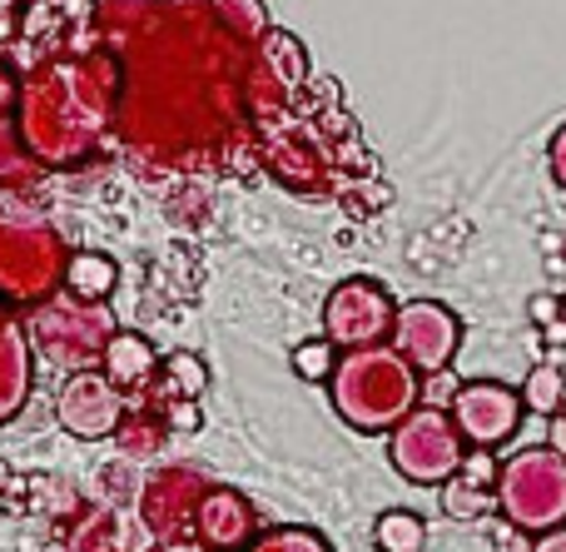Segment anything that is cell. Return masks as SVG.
<instances>
[{
  "label": "cell",
  "mask_w": 566,
  "mask_h": 552,
  "mask_svg": "<svg viewBox=\"0 0 566 552\" xmlns=\"http://www.w3.org/2000/svg\"><path fill=\"white\" fill-rule=\"evenodd\" d=\"M244 100V45L214 20L209 0H165L135 25L119 65V129L135 149L179 159L214 145Z\"/></svg>",
  "instance_id": "1"
},
{
  "label": "cell",
  "mask_w": 566,
  "mask_h": 552,
  "mask_svg": "<svg viewBox=\"0 0 566 552\" xmlns=\"http://www.w3.org/2000/svg\"><path fill=\"white\" fill-rule=\"evenodd\" d=\"M119 110V65L109 55L50 60L20 80L15 129L35 165L70 169L105 139Z\"/></svg>",
  "instance_id": "2"
},
{
  "label": "cell",
  "mask_w": 566,
  "mask_h": 552,
  "mask_svg": "<svg viewBox=\"0 0 566 552\" xmlns=\"http://www.w3.org/2000/svg\"><path fill=\"white\" fill-rule=\"evenodd\" d=\"M328 394L348 428H358V434H392L418 408L422 374L392 344L348 348V354H338Z\"/></svg>",
  "instance_id": "3"
},
{
  "label": "cell",
  "mask_w": 566,
  "mask_h": 552,
  "mask_svg": "<svg viewBox=\"0 0 566 552\" xmlns=\"http://www.w3.org/2000/svg\"><path fill=\"white\" fill-rule=\"evenodd\" d=\"M497 508L522 533L566 523V458L557 448H517L497 468Z\"/></svg>",
  "instance_id": "4"
},
{
  "label": "cell",
  "mask_w": 566,
  "mask_h": 552,
  "mask_svg": "<svg viewBox=\"0 0 566 552\" xmlns=\"http://www.w3.org/2000/svg\"><path fill=\"white\" fill-rule=\"evenodd\" d=\"M65 244L45 219L0 225V304H45L65 279Z\"/></svg>",
  "instance_id": "5"
},
{
  "label": "cell",
  "mask_w": 566,
  "mask_h": 552,
  "mask_svg": "<svg viewBox=\"0 0 566 552\" xmlns=\"http://www.w3.org/2000/svg\"><path fill=\"white\" fill-rule=\"evenodd\" d=\"M25 334L50 364H65L80 374L105 354L115 319H109L105 304H85L75 294H50L45 304H35V319L25 324Z\"/></svg>",
  "instance_id": "6"
},
{
  "label": "cell",
  "mask_w": 566,
  "mask_h": 552,
  "mask_svg": "<svg viewBox=\"0 0 566 552\" xmlns=\"http://www.w3.org/2000/svg\"><path fill=\"white\" fill-rule=\"evenodd\" d=\"M388 458L408 483H448L468 458L458 424L448 408H412L398 428L388 434Z\"/></svg>",
  "instance_id": "7"
},
{
  "label": "cell",
  "mask_w": 566,
  "mask_h": 552,
  "mask_svg": "<svg viewBox=\"0 0 566 552\" xmlns=\"http://www.w3.org/2000/svg\"><path fill=\"white\" fill-rule=\"evenodd\" d=\"M392 314L398 304L388 299V289L373 279H343L323 304V339L333 348H373L392 334Z\"/></svg>",
  "instance_id": "8"
},
{
  "label": "cell",
  "mask_w": 566,
  "mask_h": 552,
  "mask_svg": "<svg viewBox=\"0 0 566 552\" xmlns=\"http://www.w3.org/2000/svg\"><path fill=\"white\" fill-rule=\"evenodd\" d=\"M388 339L418 374H442L462 344V324L448 304H438V299H412V304H402L398 314H392Z\"/></svg>",
  "instance_id": "9"
},
{
  "label": "cell",
  "mask_w": 566,
  "mask_h": 552,
  "mask_svg": "<svg viewBox=\"0 0 566 552\" xmlns=\"http://www.w3.org/2000/svg\"><path fill=\"white\" fill-rule=\"evenodd\" d=\"M452 424H458L462 444L472 448H497L507 444L512 434H517L522 424V394L507 384H492V378H482V384H462L458 394H452L448 404Z\"/></svg>",
  "instance_id": "10"
},
{
  "label": "cell",
  "mask_w": 566,
  "mask_h": 552,
  "mask_svg": "<svg viewBox=\"0 0 566 552\" xmlns=\"http://www.w3.org/2000/svg\"><path fill=\"white\" fill-rule=\"evenodd\" d=\"M55 418H60V428L75 438H109L119 428V418H125V398H119V388L109 384L105 374L80 368V374H70L65 388H60Z\"/></svg>",
  "instance_id": "11"
},
{
  "label": "cell",
  "mask_w": 566,
  "mask_h": 552,
  "mask_svg": "<svg viewBox=\"0 0 566 552\" xmlns=\"http://www.w3.org/2000/svg\"><path fill=\"white\" fill-rule=\"evenodd\" d=\"M195 533L205 548L214 552H234V548H249L254 543V508H249L244 493H234V488H214V493H205L195 503Z\"/></svg>",
  "instance_id": "12"
},
{
  "label": "cell",
  "mask_w": 566,
  "mask_h": 552,
  "mask_svg": "<svg viewBox=\"0 0 566 552\" xmlns=\"http://www.w3.org/2000/svg\"><path fill=\"white\" fill-rule=\"evenodd\" d=\"M30 398V334L10 304H0V424L15 418Z\"/></svg>",
  "instance_id": "13"
},
{
  "label": "cell",
  "mask_w": 566,
  "mask_h": 552,
  "mask_svg": "<svg viewBox=\"0 0 566 552\" xmlns=\"http://www.w3.org/2000/svg\"><path fill=\"white\" fill-rule=\"evenodd\" d=\"M99 364H105V378L115 388H139L159 368V358H155V344H149L145 334L115 329V334H109V344H105V354H99Z\"/></svg>",
  "instance_id": "14"
},
{
  "label": "cell",
  "mask_w": 566,
  "mask_h": 552,
  "mask_svg": "<svg viewBox=\"0 0 566 552\" xmlns=\"http://www.w3.org/2000/svg\"><path fill=\"white\" fill-rule=\"evenodd\" d=\"M115 284H119V264L109 254H99V249H80V254L65 259V279H60L65 294L85 299V304H105L115 294Z\"/></svg>",
  "instance_id": "15"
},
{
  "label": "cell",
  "mask_w": 566,
  "mask_h": 552,
  "mask_svg": "<svg viewBox=\"0 0 566 552\" xmlns=\"http://www.w3.org/2000/svg\"><path fill=\"white\" fill-rule=\"evenodd\" d=\"M254 60L279 80L283 90H289V95L303 85V80H308V50H303V40L289 35V30L269 25V35L254 45Z\"/></svg>",
  "instance_id": "16"
},
{
  "label": "cell",
  "mask_w": 566,
  "mask_h": 552,
  "mask_svg": "<svg viewBox=\"0 0 566 552\" xmlns=\"http://www.w3.org/2000/svg\"><path fill=\"white\" fill-rule=\"evenodd\" d=\"M214 20L239 40V45H259L269 35V6L264 0H209Z\"/></svg>",
  "instance_id": "17"
},
{
  "label": "cell",
  "mask_w": 566,
  "mask_h": 552,
  "mask_svg": "<svg viewBox=\"0 0 566 552\" xmlns=\"http://www.w3.org/2000/svg\"><path fill=\"white\" fill-rule=\"evenodd\" d=\"M373 543L378 552H422L428 548V528H422L418 513H402V508H388L373 528Z\"/></svg>",
  "instance_id": "18"
},
{
  "label": "cell",
  "mask_w": 566,
  "mask_h": 552,
  "mask_svg": "<svg viewBox=\"0 0 566 552\" xmlns=\"http://www.w3.org/2000/svg\"><path fill=\"white\" fill-rule=\"evenodd\" d=\"M522 408H532V414H562L566 408V374L552 364H537L527 378H522Z\"/></svg>",
  "instance_id": "19"
},
{
  "label": "cell",
  "mask_w": 566,
  "mask_h": 552,
  "mask_svg": "<svg viewBox=\"0 0 566 552\" xmlns=\"http://www.w3.org/2000/svg\"><path fill=\"white\" fill-rule=\"evenodd\" d=\"M333 368H338V348H333L328 339H303V344L293 348V374H298L303 384H328Z\"/></svg>",
  "instance_id": "20"
},
{
  "label": "cell",
  "mask_w": 566,
  "mask_h": 552,
  "mask_svg": "<svg viewBox=\"0 0 566 552\" xmlns=\"http://www.w3.org/2000/svg\"><path fill=\"white\" fill-rule=\"evenodd\" d=\"M35 169V159H30V149L20 145V129L15 119L0 110V179H10V185H20V179Z\"/></svg>",
  "instance_id": "21"
},
{
  "label": "cell",
  "mask_w": 566,
  "mask_h": 552,
  "mask_svg": "<svg viewBox=\"0 0 566 552\" xmlns=\"http://www.w3.org/2000/svg\"><path fill=\"white\" fill-rule=\"evenodd\" d=\"M249 552H333L313 528H269V533H254Z\"/></svg>",
  "instance_id": "22"
},
{
  "label": "cell",
  "mask_w": 566,
  "mask_h": 552,
  "mask_svg": "<svg viewBox=\"0 0 566 552\" xmlns=\"http://www.w3.org/2000/svg\"><path fill=\"white\" fill-rule=\"evenodd\" d=\"M165 378L175 384L179 398H199L205 394V384H209V368H205V358L199 354H185V348H179V354L165 358Z\"/></svg>",
  "instance_id": "23"
},
{
  "label": "cell",
  "mask_w": 566,
  "mask_h": 552,
  "mask_svg": "<svg viewBox=\"0 0 566 552\" xmlns=\"http://www.w3.org/2000/svg\"><path fill=\"white\" fill-rule=\"evenodd\" d=\"M442 508H448L452 518H478L482 508H488V488H472L468 478L452 473L448 483H442Z\"/></svg>",
  "instance_id": "24"
},
{
  "label": "cell",
  "mask_w": 566,
  "mask_h": 552,
  "mask_svg": "<svg viewBox=\"0 0 566 552\" xmlns=\"http://www.w3.org/2000/svg\"><path fill=\"white\" fill-rule=\"evenodd\" d=\"M458 478H468L472 488H488L492 478H497V464H492V454L488 448H472L468 458H462V468H458Z\"/></svg>",
  "instance_id": "25"
},
{
  "label": "cell",
  "mask_w": 566,
  "mask_h": 552,
  "mask_svg": "<svg viewBox=\"0 0 566 552\" xmlns=\"http://www.w3.org/2000/svg\"><path fill=\"white\" fill-rule=\"evenodd\" d=\"M488 533H492V548H497V552H532V533H522V528L507 523V518H502V523H492Z\"/></svg>",
  "instance_id": "26"
},
{
  "label": "cell",
  "mask_w": 566,
  "mask_h": 552,
  "mask_svg": "<svg viewBox=\"0 0 566 552\" xmlns=\"http://www.w3.org/2000/svg\"><path fill=\"white\" fill-rule=\"evenodd\" d=\"M165 424L175 428V434H195V428L205 424V414L195 408V398H175V404L165 408Z\"/></svg>",
  "instance_id": "27"
},
{
  "label": "cell",
  "mask_w": 566,
  "mask_h": 552,
  "mask_svg": "<svg viewBox=\"0 0 566 552\" xmlns=\"http://www.w3.org/2000/svg\"><path fill=\"white\" fill-rule=\"evenodd\" d=\"M527 314H532V324H542V329L562 324V299H557V294H537V299L527 304Z\"/></svg>",
  "instance_id": "28"
},
{
  "label": "cell",
  "mask_w": 566,
  "mask_h": 552,
  "mask_svg": "<svg viewBox=\"0 0 566 552\" xmlns=\"http://www.w3.org/2000/svg\"><path fill=\"white\" fill-rule=\"evenodd\" d=\"M458 378L448 374V368H442V374H432V384H422V394L432 398V408H442V404H452V394H458Z\"/></svg>",
  "instance_id": "29"
},
{
  "label": "cell",
  "mask_w": 566,
  "mask_h": 552,
  "mask_svg": "<svg viewBox=\"0 0 566 552\" xmlns=\"http://www.w3.org/2000/svg\"><path fill=\"white\" fill-rule=\"evenodd\" d=\"M552 175H557V185L566 189V125L552 135Z\"/></svg>",
  "instance_id": "30"
},
{
  "label": "cell",
  "mask_w": 566,
  "mask_h": 552,
  "mask_svg": "<svg viewBox=\"0 0 566 552\" xmlns=\"http://www.w3.org/2000/svg\"><path fill=\"white\" fill-rule=\"evenodd\" d=\"M532 552H566V523L562 528H547V533H537Z\"/></svg>",
  "instance_id": "31"
},
{
  "label": "cell",
  "mask_w": 566,
  "mask_h": 552,
  "mask_svg": "<svg viewBox=\"0 0 566 552\" xmlns=\"http://www.w3.org/2000/svg\"><path fill=\"white\" fill-rule=\"evenodd\" d=\"M547 448H557V454L566 458V408H562V414H552V424H547Z\"/></svg>",
  "instance_id": "32"
},
{
  "label": "cell",
  "mask_w": 566,
  "mask_h": 552,
  "mask_svg": "<svg viewBox=\"0 0 566 552\" xmlns=\"http://www.w3.org/2000/svg\"><path fill=\"white\" fill-rule=\"evenodd\" d=\"M165 552H214V548H205V543H169Z\"/></svg>",
  "instance_id": "33"
},
{
  "label": "cell",
  "mask_w": 566,
  "mask_h": 552,
  "mask_svg": "<svg viewBox=\"0 0 566 552\" xmlns=\"http://www.w3.org/2000/svg\"><path fill=\"white\" fill-rule=\"evenodd\" d=\"M562 324H566V294H562Z\"/></svg>",
  "instance_id": "34"
}]
</instances>
